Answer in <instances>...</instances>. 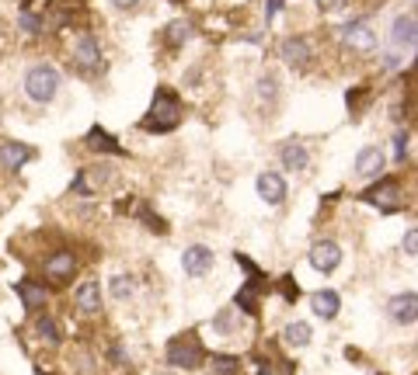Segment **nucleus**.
Listing matches in <instances>:
<instances>
[{
	"label": "nucleus",
	"mask_w": 418,
	"mask_h": 375,
	"mask_svg": "<svg viewBox=\"0 0 418 375\" xmlns=\"http://www.w3.org/2000/svg\"><path fill=\"white\" fill-rule=\"evenodd\" d=\"M404 254H411V257L418 254V229H408V233H404Z\"/></svg>",
	"instance_id": "obj_30"
},
{
	"label": "nucleus",
	"mask_w": 418,
	"mask_h": 375,
	"mask_svg": "<svg viewBox=\"0 0 418 375\" xmlns=\"http://www.w3.org/2000/svg\"><path fill=\"white\" fill-rule=\"evenodd\" d=\"M74 268H77L74 254H56V257L46 261V274H49V278H70Z\"/></svg>",
	"instance_id": "obj_18"
},
{
	"label": "nucleus",
	"mask_w": 418,
	"mask_h": 375,
	"mask_svg": "<svg viewBox=\"0 0 418 375\" xmlns=\"http://www.w3.org/2000/svg\"><path fill=\"white\" fill-rule=\"evenodd\" d=\"M401 67V56H383V70H397Z\"/></svg>",
	"instance_id": "obj_32"
},
{
	"label": "nucleus",
	"mask_w": 418,
	"mask_h": 375,
	"mask_svg": "<svg viewBox=\"0 0 418 375\" xmlns=\"http://www.w3.org/2000/svg\"><path fill=\"white\" fill-rule=\"evenodd\" d=\"M310 309H314L321 320H331V316H338V309H342V299H338V292H331V288H321V292H314V295H310Z\"/></svg>",
	"instance_id": "obj_9"
},
{
	"label": "nucleus",
	"mask_w": 418,
	"mask_h": 375,
	"mask_svg": "<svg viewBox=\"0 0 418 375\" xmlns=\"http://www.w3.org/2000/svg\"><path fill=\"white\" fill-rule=\"evenodd\" d=\"M91 143H94V150H115V139H108L101 129H91V136H87Z\"/></svg>",
	"instance_id": "obj_27"
},
{
	"label": "nucleus",
	"mask_w": 418,
	"mask_h": 375,
	"mask_svg": "<svg viewBox=\"0 0 418 375\" xmlns=\"http://www.w3.org/2000/svg\"><path fill=\"white\" fill-rule=\"evenodd\" d=\"M255 87H258V98H262V101H272V98H276V91H279L276 77H262Z\"/></svg>",
	"instance_id": "obj_24"
},
{
	"label": "nucleus",
	"mask_w": 418,
	"mask_h": 375,
	"mask_svg": "<svg viewBox=\"0 0 418 375\" xmlns=\"http://www.w3.org/2000/svg\"><path fill=\"white\" fill-rule=\"evenodd\" d=\"M394 39H397L401 46H411V42H415V21H411V18H397V21H394Z\"/></svg>",
	"instance_id": "obj_19"
},
{
	"label": "nucleus",
	"mask_w": 418,
	"mask_h": 375,
	"mask_svg": "<svg viewBox=\"0 0 418 375\" xmlns=\"http://www.w3.org/2000/svg\"><path fill=\"white\" fill-rule=\"evenodd\" d=\"M258 195H262V202L279 205V202L286 198V181H283V174H276V171L258 174Z\"/></svg>",
	"instance_id": "obj_6"
},
{
	"label": "nucleus",
	"mask_w": 418,
	"mask_h": 375,
	"mask_svg": "<svg viewBox=\"0 0 418 375\" xmlns=\"http://www.w3.org/2000/svg\"><path fill=\"white\" fill-rule=\"evenodd\" d=\"M77 63H81V70L87 67V70H98L101 67V53H98V42L91 39V35H81V42H77Z\"/></svg>",
	"instance_id": "obj_14"
},
{
	"label": "nucleus",
	"mask_w": 418,
	"mask_h": 375,
	"mask_svg": "<svg viewBox=\"0 0 418 375\" xmlns=\"http://www.w3.org/2000/svg\"><path fill=\"white\" fill-rule=\"evenodd\" d=\"M307 261H310V268H314V271L331 274V271L342 264V247H338L335 240H321V243H314V247H310Z\"/></svg>",
	"instance_id": "obj_4"
},
{
	"label": "nucleus",
	"mask_w": 418,
	"mask_h": 375,
	"mask_svg": "<svg viewBox=\"0 0 418 375\" xmlns=\"http://www.w3.org/2000/svg\"><path fill=\"white\" fill-rule=\"evenodd\" d=\"M108 288H112V299H129L133 295V278L129 274H112Z\"/></svg>",
	"instance_id": "obj_20"
},
{
	"label": "nucleus",
	"mask_w": 418,
	"mask_h": 375,
	"mask_svg": "<svg viewBox=\"0 0 418 375\" xmlns=\"http://www.w3.org/2000/svg\"><path fill=\"white\" fill-rule=\"evenodd\" d=\"M164 35L178 46V42H185V39H188V25H185V21H174V25H167V32H164Z\"/></svg>",
	"instance_id": "obj_25"
},
{
	"label": "nucleus",
	"mask_w": 418,
	"mask_h": 375,
	"mask_svg": "<svg viewBox=\"0 0 418 375\" xmlns=\"http://www.w3.org/2000/svg\"><path fill=\"white\" fill-rule=\"evenodd\" d=\"M178 119H181V112H178V101L174 98H167L164 91L153 98V108H150V115H147V129H153V132H164V129H174L178 125Z\"/></svg>",
	"instance_id": "obj_2"
},
{
	"label": "nucleus",
	"mask_w": 418,
	"mask_h": 375,
	"mask_svg": "<svg viewBox=\"0 0 418 375\" xmlns=\"http://www.w3.org/2000/svg\"><path fill=\"white\" fill-rule=\"evenodd\" d=\"M22 299H25V302H28L32 309H39V306L46 302V292H42V288H39L35 281H25V285H22Z\"/></svg>",
	"instance_id": "obj_22"
},
{
	"label": "nucleus",
	"mask_w": 418,
	"mask_h": 375,
	"mask_svg": "<svg viewBox=\"0 0 418 375\" xmlns=\"http://www.w3.org/2000/svg\"><path fill=\"white\" fill-rule=\"evenodd\" d=\"M213 330H217V333H234V330H237V313H234V309L217 313V316H213Z\"/></svg>",
	"instance_id": "obj_21"
},
{
	"label": "nucleus",
	"mask_w": 418,
	"mask_h": 375,
	"mask_svg": "<svg viewBox=\"0 0 418 375\" xmlns=\"http://www.w3.org/2000/svg\"><path fill=\"white\" fill-rule=\"evenodd\" d=\"M345 42H349L352 49H359V53H369V49L376 46V35H373V28H369L366 21H356V25L345 28Z\"/></svg>",
	"instance_id": "obj_10"
},
{
	"label": "nucleus",
	"mask_w": 418,
	"mask_h": 375,
	"mask_svg": "<svg viewBox=\"0 0 418 375\" xmlns=\"http://www.w3.org/2000/svg\"><path fill=\"white\" fill-rule=\"evenodd\" d=\"M22 28H25L28 35H39V32H42V25H39L35 15H22Z\"/></svg>",
	"instance_id": "obj_29"
},
{
	"label": "nucleus",
	"mask_w": 418,
	"mask_h": 375,
	"mask_svg": "<svg viewBox=\"0 0 418 375\" xmlns=\"http://www.w3.org/2000/svg\"><path fill=\"white\" fill-rule=\"evenodd\" d=\"M317 8H321V11H328V15H338V11H345V8H349V0H317Z\"/></svg>",
	"instance_id": "obj_28"
},
{
	"label": "nucleus",
	"mask_w": 418,
	"mask_h": 375,
	"mask_svg": "<svg viewBox=\"0 0 418 375\" xmlns=\"http://www.w3.org/2000/svg\"><path fill=\"white\" fill-rule=\"evenodd\" d=\"M387 313H390V320L401 323V326L415 323V320H418V295H415V292H401V295H394V299L387 302Z\"/></svg>",
	"instance_id": "obj_5"
},
{
	"label": "nucleus",
	"mask_w": 418,
	"mask_h": 375,
	"mask_svg": "<svg viewBox=\"0 0 418 375\" xmlns=\"http://www.w3.org/2000/svg\"><path fill=\"white\" fill-rule=\"evenodd\" d=\"M28 157H32V150L22 146V143H4L0 146V160H4V167H11V171H18Z\"/></svg>",
	"instance_id": "obj_16"
},
{
	"label": "nucleus",
	"mask_w": 418,
	"mask_h": 375,
	"mask_svg": "<svg viewBox=\"0 0 418 375\" xmlns=\"http://www.w3.org/2000/svg\"><path fill=\"white\" fill-rule=\"evenodd\" d=\"M195 361H199V344H188V340L167 344V365L171 368H195Z\"/></svg>",
	"instance_id": "obj_8"
},
{
	"label": "nucleus",
	"mask_w": 418,
	"mask_h": 375,
	"mask_svg": "<svg viewBox=\"0 0 418 375\" xmlns=\"http://www.w3.org/2000/svg\"><path fill=\"white\" fill-rule=\"evenodd\" d=\"M283 337H286V344H290V347H307V344L314 340V326H310L307 320H296V323H290V326H286V333H283Z\"/></svg>",
	"instance_id": "obj_15"
},
{
	"label": "nucleus",
	"mask_w": 418,
	"mask_h": 375,
	"mask_svg": "<svg viewBox=\"0 0 418 375\" xmlns=\"http://www.w3.org/2000/svg\"><path fill=\"white\" fill-rule=\"evenodd\" d=\"M213 264H217V257H213V250H209L206 243H192V247L181 254V268H185V274H192V278L209 274V271H213Z\"/></svg>",
	"instance_id": "obj_3"
},
{
	"label": "nucleus",
	"mask_w": 418,
	"mask_h": 375,
	"mask_svg": "<svg viewBox=\"0 0 418 375\" xmlns=\"http://www.w3.org/2000/svg\"><path fill=\"white\" fill-rule=\"evenodd\" d=\"M283 167L286 171H307V146H300V143H290V146H283Z\"/></svg>",
	"instance_id": "obj_17"
},
{
	"label": "nucleus",
	"mask_w": 418,
	"mask_h": 375,
	"mask_svg": "<svg viewBox=\"0 0 418 375\" xmlns=\"http://www.w3.org/2000/svg\"><path fill=\"white\" fill-rule=\"evenodd\" d=\"M153 375H174V372H171V368H157Z\"/></svg>",
	"instance_id": "obj_33"
},
{
	"label": "nucleus",
	"mask_w": 418,
	"mask_h": 375,
	"mask_svg": "<svg viewBox=\"0 0 418 375\" xmlns=\"http://www.w3.org/2000/svg\"><path fill=\"white\" fill-rule=\"evenodd\" d=\"M366 202H369V205H376V209H397L401 191H397V184L383 181V184H376L373 191H366Z\"/></svg>",
	"instance_id": "obj_11"
},
{
	"label": "nucleus",
	"mask_w": 418,
	"mask_h": 375,
	"mask_svg": "<svg viewBox=\"0 0 418 375\" xmlns=\"http://www.w3.org/2000/svg\"><path fill=\"white\" fill-rule=\"evenodd\" d=\"M279 53H283V60H286L290 67H303V63L310 60V46H307L303 39H286V42L279 46Z\"/></svg>",
	"instance_id": "obj_13"
},
{
	"label": "nucleus",
	"mask_w": 418,
	"mask_h": 375,
	"mask_svg": "<svg viewBox=\"0 0 418 375\" xmlns=\"http://www.w3.org/2000/svg\"><path fill=\"white\" fill-rule=\"evenodd\" d=\"M35 330H39V337H42L46 344H56V340H60V326H56V320H49V316H42Z\"/></svg>",
	"instance_id": "obj_23"
},
{
	"label": "nucleus",
	"mask_w": 418,
	"mask_h": 375,
	"mask_svg": "<svg viewBox=\"0 0 418 375\" xmlns=\"http://www.w3.org/2000/svg\"><path fill=\"white\" fill-rule=\"evenodd\" d=\"M60 73L49 67V63H39V67H32L28 73H25V94L35 101V105H49L53 98H56V91H60Z\"/></svg>",
	"instance_id": "obj_1"
},
{
	"label": "nucleus",
	"mask_w": 418,
	"mask_h": 375,
	"mask_svg": "<svg viewBox=\"0 0 418 375\" xmlns=\"http://www.w3.org/2000/svg\"><path fill=\"white\" fill-rule=\"evenodd\" d=\"M213 372L217 375H234L237 372V358H213Z\"/></svg>",
	"instance_id": "obj_26"
},
{
	"label": "nucleus",
	"mask_w": 418,
	"mask_h": 375,
	"mask_svg": "<svg viewBox=\"0 0 418 375\" xmlns=\"http://www.w3.org/2000/svg\"><path fill=\"white\" fill-rule=\"evenodd\" d=\"M383 164H387L383 150H376V146H362L359 157H356V174H359V177H376V174L383 171Z\"/></svg>",
	"instance_id": "obj_7"
},
{
	"label": "nucleus",
	"mask_w": 418,
	"mask_h": 375,
	"mask_svg": "<svg viewBox=\"0 0 418 375\" xmlns=\"http://www.w3.org/2000/svg\"><path fill=\"white\" fill-rule=\"evenodd\" d=\"M108 4H112V8H119V11H129V8H136V4H140V0H108Z\"/></svg>",
	"instance_id": "obj_31"
},
{
	"label": "nucleus",
	"mask_w": 418,
	"mask_h": 375,
	"mask_svg": "<svg viewBox=\"0 0 418 375\" xmlns=\"http://www.w3.org/2000/svg\"><path fill=\"white\" fill-rule=\"evenodd\" d=\"M77 309L87 313V316L101 313V288H98L94 281H84V285L77 288Z\"/></svg>",
	"instance_id": "obj_12"
}]
</instances>
